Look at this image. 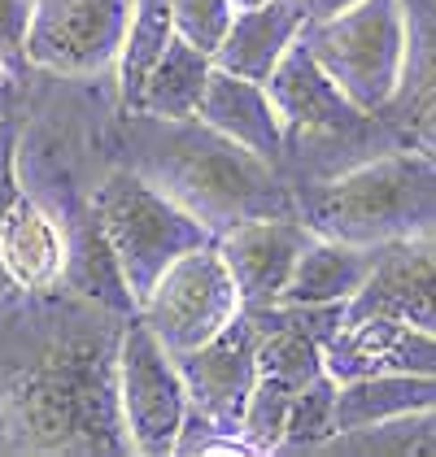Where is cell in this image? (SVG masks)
Masks as SVG:
<instances>
[{
    "label": "cell",
    "instance_id": "cell-1",
    "mask_svg": "<svg viewBox=\"0 0 436 457\" xmlns=\"http://www.w3.org/2000/svg\"><path fill=\"white\" fill-rule=\"evenodd\" d=\"M136 118V170L171 192L210 231H222L245 218L297 213V196L280 179L271 157H257L245 144L227 140L201 118Z\"/></svg>",
    "mask_w": 436,
    "mask_h": 457
},
{
    "label": "cell",
    "instance_id": "cell-21",
    "mask_svg": "<svg viewBox=\"0 0 436 457\" xmlns=\"http://www.w3.org/2000/svg\"><path fill=\"white\" fill-rule=\"evenodd\" d=\"M175 39V4L171 0H136L131 4V22H127V39H122V53H118V96L122 109L136 113L140 96H145V83L153 66L162 62L166 44Z\"/></svg>",
    "mask_w": 436,
    "mask_h": 457
},
{
    "label": "cell",
    "instance_id": "cell-18",
    "mask_svg": "<svg viewBox=\"0 0 436 457\" xmlns=\"http://www.w3.org/2000/svg\"><path fill=\"white\" fill-rule=\"evenodd\" d=\"M380 248H363L336 236H314L280 301L292 305H349L375 270Z\"/></svg>",
    "mask_w": 436,
    "mask_h": 457
},
{
    "label": "cell",
    "instance_id": "cell-31",
    "mask_svg": "<svg viewBox=\"0 0 436 457\" xmlns=\"http://www.w3.org/2000/svg\"><path fill=\"white\" fill-rule=\"evenodd\" d=\"M0 79H13V71L4 66V57H0Z\"/></svg>",
    "mask_w": 436,
    "mask_h": 457
},
{
    "label": "cell",
    "instance_id": "cell-27",
    "mask_svg": "<svg viewBox=\"0 0 436 457\" xmlns=\"http://www.w3.org/2000/svg\"><path fill=\"white\" fill-rule=\"evenodd\" d=\"M18 153H22V122L18 113L9 109L0 118V218L13 210V201L27 192L22 187V175H18Z\"/></svg>",
    "mask_w": 436,
    "mask_h": 457
},
{
    "label": "cell",
    "instance_id": "cell-19",
    "mask_svg": "<svg viewBox=\"0 0 436 457\" xmlns=\"http://www.w3.org/2000/svg\"><path fill=\"white\" fill-rule=\"evenodd\" d=\"M436 405V375H363L345 379L336 401L340 431H363Z\"/></svg>",
    "mask_w": 436,
    "mask_h": 457
},
{
    "label": "cell",
    "instance_id": "cell-7",
    "mask_svg": "<svg viewBox=\"0 0 436 457\" xmlns=\"http://www.w3.org/2000/svg\"><path fill=\"white\" fill-rule=\"evenodd\" d=\"M240 310H245L240 287L231 279L214 240L183 253L140 301V318L171 353H188L205 345Z\"/></svg>",
    "mask_w": 436,
    "mask_h": 457
},
{
    "label": "cell",
    "instance_id": "cell-24",
    "mask_svg": "<svg viewBox=\"0 0 436 457\" xmlns=\"http://www.w3.org/2000/svg\"><path fill=\"white\" fill-rule=\"evenodd\" d=\"M336 401H340V379L323 370L314 384H306L292 401L289 414V431H284V449H319L340 436V422H336Z\"/></svg>",
    "mask_w": 436,
    "mask_h": 457
},
{
    "label": "cell",
    "instance_id": "cell-17",
    "mask_svg": "<svg viewBox=\"0 0 436 457\" xmlns=\"http://www.w3.org/2000/svg\"><path fill=\"white\" fill-rule=\"evenodd\" d=\"M301 31H306V13L297 9V0H266L254 9H236V22L214 53V66L266 83L280 57L301 39Z\"/></svg>",
    "mask_w": 436,
    "mask_h": 457
},
{
    "label": "cell",
    "instance_id": "cell-13",
    "mask_svg": "<svg viewBox=\"0 0 436 457\" xmlns=\"http://www.w3.org/2000/svg\"><path fill=\"white\" fill-rule=\"evenodd\" d=\"M366 314H393L436 331V231L380 245L371 279L349 301V318Z\"/></svg>",
    "mask_w": 436,
    "mask_h": 457
},
{
    "label": "cell",
    "instance_id": "cell-25",
    "mask_svg": "<svg viewBox=\"0 0 436 457\" xmlns=\"http://www.w3.org/2000/svg\"><path fill=\"white\" fill-rule=\"evenodd\" d=\"M171 4H175V36L214 57L236 22V4L231 0H171Z\"/></svg>",
    "mask_w": 436,
    "mask_h": 457
},
{
    "label": "cell",
    "instance_id": "cell-14",
    "mask_svg": "<svg viewBox=\"0 0 436 457\" xmlns=\"http://www.w3.org/2000/svg\"><path fill=\"white\" fill-rule=\"evenodd\" d=\"M0 275L18 292H53L66 275V222H57L31 192L0 218Z\"/></svg>",
    "mask_w": 436,
    "mask_h": 457
},
{
    "label": "cell",
    "instance_id": "cell-26",
    "mask_svg": "<svg viewBox=\"0 0 436 457\" xmlns=\"http://www.w3.org/2000/svg\"><path fill=\"white\" fill-rule=\"evenodd\" d=\"M31 13H36V0H0V57L13 74L27 71Z\"/></svg>",
    "mask_w": 436,
    "mask_h": 457
},
{
    "label": "cell",
    "instance_id": "cell-9",
    "mask_svg": "<svg viewBox=\"0 0 436 457\" xmlns=\"http://www.w3.org/2000/svg\"><path fill=\"white\" fill-rule=\"evenodd\" d=\"M262 336H266L262 322L249 310H240L205 345L175 353L188 396H192V410H201L205 419H214L231 436H240V414H245V401L257 384Z\"/></svg>",
    "mask_w": 436,
    "mask_h": 457
},
{
    "label": "cell",
    "instance_id": "cell-5",
    "mask_svg": "<svg viewBox=\"0 0 436 457\" xmlns=\"http://www.w3.org/2000/svg\"><path fill=\"white\" fill-rule=\"evenodd\" d=\"M88 205L101 218L109 245H113L122 270H127V283H131L136 301H145L148 287L162 279L183 253L214 240V231L197 213L183 210L171 192H162L136 166L109 170Z\"/></svg>",
    "mask_w": 436,
    "mask_h": 457
},
{
    "label": "cell",
    "instance_id": "cell-10",
    "mask_svg": "<svg viewBox=\"0 0 436 457\" xmlns=\"http://www.w3.org/2000/svg\"><path fill=\"white\" fill-rule=\"evenodd\" d=\"M310 240H314V231L301 213L245 218V222H231L214 236L245 305H275Z\"/></svg>",
    "mask_w": 436,
    "mask_h": 457
},
{
    "label": "cell",
    "instance_id": "cell-12",
    "mask_svg": "<svg viewBox=\"0 0 436 457\" xmlns=\"http://www.w3.org/2000/svg\"><path fill=\"white\" fill-rule=\"evenodd\" d=\"M323 361L340 384L363 375H436V331L393 314L349 318L323 345Z\"/></svg>",
    "mask_w": 436,
    "mask_h": 457
},
{
    "label": "cell",
    "instance_id": "cell-32",
    "mask_svg": "<svg viewBox=\"0 0 436 457\" xmlns=\"http://www.w3.org/2000/svg\"><path fill=\"white\" fill-rule=\"evenodd\" d=\"M0 279H4V275H0Z\"/></svg>",
    "mask_w": 436,
    "mask_h": 457
},
{
    "label": "cell",
    "instance_id": "cell-23",
    "mask_svg": "<svg viewBox=\"0 0 436 457\" xmlns=\"http://www.w3.org/2000/svg\"><path fill=\"white\" fill-rule=\"evenodd\" d=\"M327 453H436V405L393 422H375V427H363V431H340L327 445Z\"/></svg>",
    "mask_w": 436,
    "mask_h": 457
},
{
    "label": "cell",
    "instance_id": "cell-29",
    "mask_svg": "<svg viewBox=\"0 0 436 457\" xmlns=\"http://www.w3.org/2000/svg\"><path fill=\"white\" fill-rule=\"evenodd\" d=\"M9 101H13V79H0V118L9 113Z\"/></svg>",
    "mask_w": 436,
    "mask_h": 457
},
{
    "label": "cell",
    "instance_id": "cell-6",
    "mask_svg": "<svg viewBox=\"0 0 436 457\" xmlns=\"http://www.w3.org/2000/svg\"><path fill=\"white\" fill-rule=\"evenodd\" d=\"M118 410L131 453H175L192 410L175 353L166 349L140 314L118 331Z\"/></svg>",
    "mask_w": 436,
    "mask_h": 457
},
{
    "label": "cell",
    "instance_id": "cell-11",
    "mask_svg": "<svg viewBox=\"0 0 436 457\" xmlns=\"http://www.w3.org/2000/svg\"><path fill=\"white\" fill-rule=\"evenodd\" d=\"M266 92H271V101H275L284 127H289V140L292 136H306V140L354 136V131H363L366 122H371V113L349 101V92L319 66V57L301 39L280 57V66L271 71Z\"/></svg>",
    "mask_w": 436,
    "mask_h": 457
},
{
    "label": "cell",
    "instance_id": "cell-15",
    "mask_svg": "<svg viewBox=\"0 0 436 457\" xmlns=\"http://www.w3.org/2000/svg\"><path fill=\"white\" fill-rule=\"evenodd\" d=\"M197 118L205 127L222 131L227 140L245 144L257 157H271V162H280V153L289 144V127H284L280 109L271 101L266 83L245 79L236 71H222V66H214V74H210Z\"/></svg>",
    "mask_w": 436,
    "mask_h": 457
},
{
    "label": "cell",
    "instance_id": "cell-28",
    "mask_svg": "<svg viewBox=\"0 0 436 457\" xmlns=\"http://www.w3.org/2000/svg\"><path fill=\"white\" fill-rule=\"evenodd\" d=\"M358 0H297V9L306 13V22H323V18H336L345 9H354Z\"/></svg>",
    "mask_w": 436,
    "mask_h": 457
},
{
    "label": "cell",
    "instance_id": "cell-16",
    "mask_svg": "<svg viewBox=\"0 0 436 457\" xmlns=\"http://www.w3.org/2000/svg\"><path fill=\"white\" fill-rule=\"evenodd\" d=\"M62 283L74 296H83L88 305H101L109 314H140V301L127 283V270H122L92 205H79V213L66 222V275H62Z\"/></svg>",
    "mask_w": 436,
    "mask_h": 457
},
{
    "label": "cell",
    "instance_id": "cell-2",
    "mask_svg": "<svg viewBox=\"0 0 436 457\" xmlns=\"http://www.w3.org/2000/svg\"><path fill=\"white\" fill-rule=\"evenodd\" d=\"M9 440L36 453L66 449H131L118 410V345L101 349L96 340H62L18 370L4 396Z\"/></svg>",
    "mask_w": 436,
    "mask_h": 457
},
{
    "label": "cell",
    "instance_id": "cell-30",
    "mask_svg": "<svg viewBox=\"0 0 436 457\" xmlns=\"http://www.w3.org/2000/svg\"><path fill=\"white\" fill-rule=\"evenodd\" d=\"M236 9H254V4H266V0H231Z\"/></svg>",
    "mask_w": 436,
    "mask_h": 457
},
{
    "label": "cell",
    "instance_id": "cell-3",
    "mask_svg": "<svg viewBox=\"0 0 436 457\" xmlns=\"http://www.w3.org/2000/svg\"><path fill=\"white\" fill-rule=\"evenodd\" d=\"M292 196L314 236H336L363 248L428 236L436 231V153H375Z\"/></svg>",
    "mask_w": 436,
    "mask_h": 457
},
{
    "label": "cell",
    "instance_id": "cell-20",
    "mask_svg": "<svg viewBox=\"0 0 436 457\" xmlns=\"http://www.w3.org/2000/svg\"><path fill=\"white\" fill-rule=\"evenodd\" d=\"M214 74V57L201 53L197 44H188L183 36H175L166 44L162 62L153 66L145 83V96L136 113H148V118H197L201 109V96H205V83Z\"/></svg>",
    "mask_w": 436,
    "mask_h": 457
},
{
    "label": "cell",
    "instance_id": "cell-22",
    "mask_svg": "<svg viewBox=\"0 0 436 457\" xmlns=\"http://www.w3.org/2000/svg\"><path fill=\"white\" fill-rule=\"evenodd\" d=\"M297 392H301V384H292V379L257 375L254 392L245 401V414H240V440H245L249 453L284 449V431H289V414H292Z\"/></svg>",
    "mask_w": 436,
    "mask_h": 457
},
{
    "label": "cell",
    "instance_id": "cell-4",
    "mask_svg": "<svg viewBox=\"0 0 436 457\" xmlns=\"http://www.w3.org/2000/svg\"><path fill=\"white\" fill-rule=\"evenodd\" d=\"M301 44L358 109L380 118L398 105L410 66V4L406 0H358L354 9L306 22Z\"/></svg>",
    "mask_w": 436,
    "mask_h": 457
},
{
    "label": "cell",
    "instance_id": "cell-8",
    "mask_svg": "<svg viewBox=\"0 0 436 457\" xmlns=\"http://www.w3.org/2000/svg\"><path fill=\"white\" fill-rule=\"evenodd\" d=\"M136 0H36L27 66L83 79L118 62Z\"/></svg>",
    "mask_w": 436,
    "mask_h": 457
}]
</instances>
